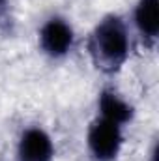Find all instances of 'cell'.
<instances>
[{
  "label": "cell",
  "mask_w": 159,
  "mask_h": 161,
  "mask_svg": "<svg viewBox=\"0 0 159 161\" xmlns=\"http://www.w3.org/2000/svg\"><path fill=\"white\" fill-rule=\"evenodd\" d=\"M86 47L97 71L105 75L120 71L131 54V32L125 19L118 13L101 17L92 28Z\"/></svg>",
  "instance_id": "cell-1"
},
{
  "label": "cell",
  "mask_w": 159,
  "mask_h": 161,
  "mask_svg": "<svg viewBox=\"0 0 159 161\" xmlns=\"http://www.w3.org/2000/svg\"><path fill=\"white\" fill-rule=\"evenodd\" d=\"M123 141V127L101 116H96L86 129V150L94 161H116Z\"/></svg>",
  "instance_id": "cell-2"
},
{
  "label": "cell",
  "mask_w": 159,
  "mask_h": 161,
  "mask_svg": "<svg viewBox=\"0 0 159 161\" xmlns=\"http://www.w3.org/2000/svg\"><path fill=\"white\" fill-rule=\"evenodd\" d=\"M77 41L73 25L62 15H51L38 30V47L51 60H64L71 54Z\"/></svg>",
  "instance_id": "cell-3"
},
{
  "label": "cell",
  "mask_w": 159,
  "mask_h": 161,
  "mask_svg": "<svg viewBox=\"0 0 159 161\" xmlns=\"http://www.w3.org/2000/svg\"><path fill=\"white\" fill-rule=\"evenodd\" d=\"M54 141L43 125H26L17 139L15 159L17 161H54Z\"/></svg>",
  "instance_id": "cell-4"
},
{
  "label": "cell",
  "mask_w": 159,
  "mask_h": 161,
  "mask_svg": "<svg viewBox=\"0 0 159 161\" xmlns=\"http://www.w3.org/2000/svg\"><path fill=\"white\" fill-rule=\"evenodd\" d=\"M97 116L125 127L135 118V107L116 88L105 86L97 94Z\"/></svg>",
  "instance_id": "cell-5"
},
{
  "label": "cell",
  "mask_w": 159,
  "mask_h": 161,
  "mask_svg": "<svg viewBox=\"0 0 159 161\" xmlns=\"http://www.w3.org/2000/svg\"><path fill=\"white\" fill-rule=\"evenodd\" d=\"M131 19L139 38L152 49L159 38V0H137Z\"/></svg>",
  "instance_id": "cell-6"
},
{
  "label": "cell",
  "mask_w": 159,
  "mask_h": 161,
  "mask_svg": "<svg viewBox=\"0 0 159 161\" xmlns=\"http://www.w3.org/2000/svg\"><path fill=\"white\" fill-rule=\"evenodd\" d=\"M6 6H8V0H0V15L4 13V9H6Z\"/></svg>",
  "instance_id": "cell-7"
}]
</instances>
